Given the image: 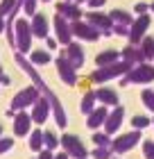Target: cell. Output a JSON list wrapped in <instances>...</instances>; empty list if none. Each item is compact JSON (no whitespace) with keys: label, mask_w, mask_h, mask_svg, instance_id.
I'll return each instance as SVG.
<instances>
[{"label":"cell","mask_w":154,"mask_h":159,"mask_svg":"<svg viewBox=\"0 0 154 159\" xmlns=\"http://www.w3.org/2000/svg\"><path fill=\"white\" fill-rule=\"evenodd\" d=\"M131 68H134V66H131L129 61H116V64H109V66H102V68L95 70V73L91 75V82H95V84H104V82H109V80H116V77L127 75Z\"/></svg>","instance_id":"cell-1"},{"label":"cell","mask_w":154,"mask_h":159,"mask_svg":"<svg viewBox=\"0 0 154 159\" xmlns=\"http://www.w3.org/2000/svg\"><path fill=\"white\" fill-rule=\"evenodd\" d=\"M14 48L20 55L32 50V27L25 18H16L14 20Z\"/></svg>","instance_id":"cell-2"},{"label":"cell","mask_w":154,"mask_h":159,"mask_svg":"<svg viewBox=\"0 0 154 159\" xmlns=\"http://www.w3.org/2000/svg\"><path fill=\"white\" fill-rule=\"evenodd\" d=\"M150 82H154V66L152 64H145V61L138 64V66H134L120 80L122 86H127V84H150Z\"/></svg>","instance_id":"cell-3"},{"label":"cell","mask_w":154,"mask_h":159,"mask_svg":"<svg viewBox=\"0 0 154 159\" xmlns=\"http://www.w3.org/2000/svg\"><path fill=\"white\" fill-rule=\"evenodd\" d=\"M39 98H41V91L36 89L34 84H32V86H27V89L18 91L16 96L11 98V111H25L27 107H32Z\"/></svg>","instance_id":"cell-4"},{"label":"cell","mask_w":154,"mask_h":159,"mask_svg":"<svg viewBox=\"0 0 154 159\" xmlns=\"http://www.w3.org/2000/svg\"><path fill=\"white\" fill-rule=\"evenodd\" d=\"M59 146H64L68 157H75V159H86V155H89V150H86V146L82 143V139L75 136V134H64L59 139Z\"/></svg>","instance_id":"cell-5"},{"label":"cell","mask_w":154,"mask_h":159,"mask_svg":"<svg viewBox=\"0 0 154 159\" xmlns=\"http://www.w3.org/2000/svg\"><path fill=\"white\" fill-rule=\"evenodd\" d=\"M150 25H152V18H150V14H141L134 23L129 25V43L131 46H138L141 43V39L147 34V30H150Z\"/></svg>","instance_id":"cell-6"},{"label":"cell","mask_w":154,"mask_h":159,"mask_svg":"<svg viewBox=\"0 0 154 159\" xmlns=\"http://www.w3.org/2000/svg\"><path fill=\"white\" fill-rule=\"evenodd\" d=\"M70 32H73V37H77L82 41H98L102 37V32L95 30V27L91 23H86V20H73L70 23Z\"/></svg>","instance_id":"cell-7"},{"label":"cell","mask_w":154,"mask_h":159,"mask_svg":"<svg viewBox=\"0 0 154 159\" xmlns=\"http://www.w3.org/2000/svg\"><path fill=\"white\" fill-rule=\"evenodd\" d=\"M55 66H57V73H59L64 84H68V86H75L77 84V70H75V66H73L64 55H59L55 59Z\"/></svg>","instance_id":"cell-8"},{"label":"cell","mask_w":154,"mask_h":159,"mask_svg":"<svg viewBox=\"0 0 154 159\" xmlns=\"http://www.w3.org/2000/svg\"><path fill=\"white\" fill-rule=\"evenodd\" d=\"M86 23H91L95 30H100L104 37H109V34H111V27H113V20L109 18V14H104V11H95V9L86 11Z\"/></svg>","instance_id":"cell-9"},{"label":"cell","mask_w":154,"mask_h":159,"mask_svg":"<svg viewBox=\"0 0 154 159\" xmlns=\"http://www.w3.org/2000/svg\"><path fill=\"white\" fill-rule=\"evenodd\" d=\"M138 141H141V132L134 129V132H129V134H120L118 139H113V141H111V150H113V152H118V155L129 152V150L134 148Z\"/></svg>","instance_id":"cell-10"},{"label":"cell","mask_w":154,"mask_h":159,"mask_svg":"<svg viewBox=\"0 0 154 159\" xmlns=\"http://www.w3.org/2000/svg\"><path fill=\"white\" fill-rule=\"evenodd\" d=\"M16 61H18V66H20V68H23V70H25L27 75L32 77V82H34V86H36V89H39L41 93H43V91H48V86H46V82H43V77L39 75V70L34 68V64H32L30 59H27L25 55H20V52H16Z\"/></svg>","instance_id":"cell-11"},{"label":"cell","mask_w":154,"mask_h":159,"mask_svg":"<svg viewBox=\"0 0 154 159\" xmlns=\"http://www.w3.org/2000/svg\"><path fill=\"white\" fill-rule=\"evenodd\" d=\"M43 96L48 98V105H50V111H52V116H55V120H57V125H59L61 129L68 125V118H66V111H64V107H61V102L57 100V96L52 91H43Z\"/></svg>","instance_id":"cell-12"},{"label":"cell","mask_w":154,"mask_h":159,"mask_svg":"<svg viewBox=\"0 0 154 159\" xmlns=\"http://www.w3.org/2000/svg\"><path fill=\"white\" fill-rule=\"evenodd\" d=\"M52 27H55V34H57V41L64 43V46H68L73 41V32H70V20H66L61 14H57L55 20H52Z\"/></svg>","instance_id":"cell-13"},{"label":"cell","mask_w":154,"mask_h":159,"mask_svg":"<svg viewBox=\"0 0 154 159\" xmlns=\"http://www.w3.org/2000/svg\"><path fill=\"white\" fill-rule=\"evenodd\" d=\"M61 55L73 64V66H75V70H77V68H82V66H84V61H86V57H84V48L79 46V43H73V41L68 43V46H66V50H64Z\"/></svg>","instance_id":"cell-14"},{"label":"cell","mask_w":154,"mask_h":159,"mask_svg":"<svg viewBox=\"0 0 154 159\" xmlns=\"http://www.w3.org/2000/svg\"><path fill=\"white\" fill-rule=\"evenodd\" d=\"M30 27H32V37H36V39H46L48 32H50L48 16H46V14H41V11H36L34 18H32V23H30Z\"/></svg>","instance_id":"cell-15"},{"label":"cell","mask_w":154,"mask_h":159,"mask_svg":"<svg viewBox=\"0 0 154 159\" xmlns=\"http://www.w3.org/2000/svg\"><path fill=\"white\" fill-rule=\"evenodd\" d=\"M57 14H61V16L66 20H70V23H73V20H82V16H84V11L79 9L75 2H68V0L57 2Z\"/></svg>","instance_id":"cell-16"},{"label":"cell","mask_w":154,"mask_h":159,"mask_svg":"<svg viewBox=\"0 0 154 159\" xmlns=\"http://www.w3.org/2000/svg\"><path fill=\"white\" fill-rule=\"evenodd\" d=\"M122 116H125V109L118 105V107H113V111H109V116L104 120V134H113V132H118V127L122 125Z\"/></svg>","instance_id":"cell-17"},{"label":"cell","mask_w":154,"mask_h":159,"mask_svg":"<svg viewBox=\"0 0 154 159\" xmlns=\"http://www.w3.org/2000/svg\"><path fill=\"white\" fill-rule=\"evenodd\" d=\"M32 120L34 123H46V118L50 116V105H48V98L46 96H41L36 102L32 105Z\"/></svg>","instance_id":"cell-18"},{"label":"cell","mask_w":154,"mask_h":159,"mask_svg":"<svg viewBox=\"0 0 154 159\" xmlns=\"http://www.w3.org/2000/svg\"><path fill=\"white\" fill-rule=\"evenodd\" d=\"M32 127V116L27 111H18L14 114V134L16 136H25Z\"/></svg>","instance_id":"cell-19"},{"label":"cell","mask_w":154,"mask_h":159,"mask_svg":"<svg viewBox=\"0 0 154 159\" xmlns=\"http://www.w3.org/2000/svg\"><path fill=\"white\" fill-rule=\"evenodd\" d=\"M95 98L104 107H118V93L113 89H109V86H100V89L95 91Z\"/></svg>","instance_id":"cell-20"},{"label":"cell","mask_w":154,"mask_h":159,"mask_svg":"<svg viewBox=\"0 0 154 159\" xmlns=\"http://www.w3.org/2000/svg\"><path fill=\"white\" fill-rule=\"evenodd\" d=\"M120 57H122V61H129L131 66H138V64H143V61H145V57H143V52H141V48H138V46H131V43L120 52Z\"/></svg>","instance_id":"cell-21"},{"label":"cell","mask_w":154,"mask_h":159,"mask_svg":"<svg viewBox=\"0 0 154 159\" xmlns=\"http://www.w3.org/2000/svg\"><path fill=\"white\" fill-rule=\"evenodd\" d=\"M107 116H109V109L102 105V107H98V109H93V111L89 114V118H86V125H89L91 129H98L100 125H104Z\"/></svg>","instance_id":"cell-22"},{"label":"cell","mask_w":154,"mask_h":159,"mask_svg":"<svg viewBox=\"0 0 154 159\" xmlns=\"http://www.w3.org/2000/svg\"><path fill=\"white\" fill-rule=\"evenodd\" d=\"M118 59H120L118 50H104V52H100L95 57V64H98V68H102V66H109V64H116Z\"/></svg>","instance_id":"cell-23"},{"label":"cell","mask_w":154,"mask_h":159,"mask_svg":"<svg viewBox=\"0 0 154 159\" xmlns=\"http://www.w3.org/2000/svg\"><path fill=\"white\" fill-rule=\"evenodd\" d=\"M20 2H23V0H2V2H0V14L7 16L9 20H14V16H16Z\"/></svg>","instance_id":"cell-24"},{"label":"cell","mask_w":154,"mask_h":159,"mask_svg":"<svg viewBox=\"0 0 154 159\" xmlns=\"http://www.w3.org/2000/svg\"><path fill=\"white\" fill-rule=\"evenodd\" d=\"M109 18L113 20V25H131V23H134L131 14L125 11V9H111V11H109Z\"/></svg>","instance_id":"cell-25"},{"label":"cell","mask_w":154,"mask_h":159,"mask_svg":"<svg viewBox=\"0 0 154 159\" xmlns=\"http://www.w3.org/2000/svg\"><path fill=\"white\" fill-rule=\"evenodd\" d=\"M138 48H141L145 61H152V59H154V39H152V37H143L141 43H138Z\"/></svg>","instance_id":"cell-26"},{"label":"cell","mask_w":154,"mask_h":159,"mask_svg":"<svg viewBox=\"0 0 154 159\" xmlns=\"http://www.w3.org/2000/svg\"><path fill=\"white\" fill-rule=\"evenodd\" d=\"M95 100H98V98H95V91H86L82 96V105H79V109H82L86 116L95 109Z\"/></svg>","instance_id":"cell-27"},{"label":"cell","mask_w":154,"mask_h":159,"mask_svg":"<svg viewBox=\"0 0 154 159\" xmlns=\"http://www.w3.org/2000/svg\"><path fill=\"white\" fill-rule=\"evenodd\" d=\"M30 61L34 64V66H46V64H50V52L48 50H32L30 52Z\"/></svg>","instance_id":"cell-28"},{"label":"cell","mask_w":154,"mask_h":159,"mask_svg":"<svg viewBox=\"0 0 154 159\" xmlns=\"http://www.w3.org/2000/svg\"><path fill=\"white\" fill-rule=\"evenodd\" d=\"M30 148L34 150V152H41V150H43V132H41V129H34V132H32Z\"/></svg>","instance_id":"cell-29"},{"label":"cell","mask_w":154,"mask_h":159,"mask_svg":"<svg viewBox=\"0 0 154 159\" xmlns=\"http://www.w3.org/2000/svg\"><path fill=\"white\" fill-rule=\"evenodd\" d=\"M43 146H46L50 152H52V150L59 146V139H57V136L52 134V132H43Z\"/></svg>","instance_id":"cell-30"},{"label":"cell","mask_w":154,"mask_h":159,"mask_svg":"<svg viewBox=\"0 0 154 159\" xmlns=\"http://www.w3.org/2000/svg\"><path fill=\"white\" fill-rule=\"evenodd\" d=\"M93 143L98 148H109V146H111V139H109V134L98 132V134H93Z\"/></svg>","instance_id":"cell-31"},{"label":"cell","mask_w":154,"mask_h":159,"mask_svg":"<svg viewBox=\"0 0 154 159\" xmlns=\"http://www.w3.org/2000/svg\"><path fill=\"white\" fill-rule=\"evenodd\" d=\"M141 100H143V105L147 107L150 111H154V91H150V89H145V91L141 93Z\"/></svg>","instance_id":"cell-32"},{"label":"cell","mask_w":154,"mask_h":159,"mask_svg":"<svg viewBox=\"0 0 154 159\" xmlns=\"http://www.w3.org/2000/svg\"><path fill=\"white\" fill-rule=\"evenodd\" d=\"M131 125H134V129H145L150 125V118L147 116H134L131 118Z\"/></svg>","instance_id":"cell-33"},{"label":"cell","mask_w":154,"mask_h":159,"mask_svg":"<svg viewBox=\"0 0 154 159\" xmlns=\"http://www.w3.org/2000/svg\"><path fill=\"white\" fill-rule=\"evenodd\" d=\"M143 155L145 159H154V141H143Z\"/></svg>","instance_id":"cell-34"},{"label":"cell","mask_w":154,"mask_h":159,"mask_svg":"<svg viewBox=\"0 0 154 159\" xmlns=\"http://www.w3.org/2000/svg\"><path fill=\"white\" fill-rule=\"evenodd\" d=\"M93 157L95 159H111V150H109V148H95Z\"/></svg>","instance_id":"cell-35"},{"label":"cell","mask_w":154,"mask_h":159,"mask_svg":"<svg viewBox=\"0 0 154 159\" xmlns=\"http://www.w3.org/2000/svg\"><path fill=\"white\" fill-rule=\"evenodd\" d=\"M36 2H39V0H23L20 5H23L25 14H30V16H32V14H36Z\"/></svg>","instance_id":"cell-36"},{"label":"cell","mask_w":154,"mask_h":159,"mask_svg":"<svg viewBox=\"0 0 154 159\" xmlns=\"http://www.w3.org/2000/svg\"><path fill=\"white\" fill-rule=\"evenodd\" d=\"M111 32L118 34V37H127V34H129V25H113Z\"/></svg>","instance_id":"cell-37"},{"label":"cell","mask_w":154,"mask_h":159,"mask_svg":"<svg viewBox=\"0 0 154 159\" xmlns=\"http://www.w3.org/2000/svg\"><path fill=\"white\" fill-rule=\"evenodd\" d=\"M11 146H14V139H0V155H5Z\"/></svg>","instance_id":"cell-38"},{"label":"cell","mask_w":154,"mask_h":159,"mask_svg":"<svg viewBox=\"0 0 154 159\" xmlns=\"http://www.w3.org/2000/svg\"><path fill=\"white\" fill-rule=\"evenodd\" d=\"M147 9H150V5H145V2H136L134 5V11L141 16V14H147Z\"/></svg>","instance_id":"cell-39"},{"label":"cell","mask_w":154,"mask_h":159,"mask_svg":"<svg viewBox=\"0 0 154 159\" xmlns=\"http://www.w3.org/2000/svg\"><path fill=\"white\" fill-rule=\"evenodd\" d=\"M104 2H107V0H89V2H86V5H89L91 9H95V11H98L100 7H104Z\"/></svg>","instance_id":"cell-40"},{"label":"cell","mask_w":154,"mask_h":159,"mask_svg":"<svg viewBox=\"0 0 154 159\" xmlns=\"http://www.w3.org/2000/svg\"><path fill=\"white\" fill-rule=\"evenodd\" d=\"M46 46H48L50 50H57V46H59V41H57V39H50V37H46Z\"/></svg>","instance_id":"cell-41"},{"label":"cell","mask_w":154,"mask_h":159,"mask_svg":"<svg viewBox=\"0 0 154 159\" xmlns=\"http://www.w3.org/2000/svg\"><path fill=\"white\" fill-rule=\"evenodd\" d=\"M39 159H55V157L50 155V150H41V152H39Z\"/></svg>","instance_id":"cell-42"},{"label":"cell","mask_w":154,"mask_h":159,"mask_svg":"<svg viewBox=\"0 0 154 159\" xmlns=\"http://www.w3.org/2000/svg\"><path fill=\"white\" fill-rule=\"evenodd\" d=\"M5 27H7V20H5V16H2V14H0V34L5 32Z\"/></svg>","instance_id":"cell-43"},{"label":"cell","mask_w":154,"mask_h":159,"mask_svg":"<svg viewBox=\"0 0 154 159\" xmlns=\"http://www.w3.org/2000/svg\"><path fill=\"white\" fill-rule=\"evenodd\" d=\"M55 159H70V157H68V152H61V155H57Z\"/></svg>","instance_id":"cell-44"},{"label":"cell","mask_w":154,"mask_h":159,"mask_svg":"<svg viewBox=\"0 0 154 159\" xmlns=\"http://www.w3.org/2000/svg\"><path fill=\"white\" fill-rule=\"evenodd\" d=\"M150 9H152V11H154V2H152V5H150Z\"/></svg>","instance_id":"cell-45"},{"label":"cell","mask_w":154,"mask_h":159,"mask_svg":"<svg viewBox=\"0 0 154 159\" xmlns=\"http://www.w3.org/2000/svg\"><path fill=\"white\" fill-rule=\"evenodd\" d=\"M77 2H89V0H77Z\"/></svg>","instance_id":"cell-46"},{"label":"cell","mask_w":154,"mask_h":159,"mask_svg":"<svg viewBox=\"0 0 154 159\" xmlns=\"http://www.w3.org/2000/svg\"><path fill=\"white\" fill-rule=\"evenodd\" d=\"M0 134H2V125H0Z\"/></svg>","instance_id":"cell-47"},{"label":"cell","mask_w":154,"mask_h":159,"mask_svg":"<svg viewBox=\"0 0 154 159\" xmlns=\"http://www.w3.org/2000/svg\"><path fill=\"white\" fill-rule=\"evenodd\" d=\"M0 75H2V66H0Z\"/></svg>","instance_id":"cell-48"},{"label":"cell","mask_w":154,"mask_h":159,"mask_svg":"<svg viewBox=\"0 0 154 159\" xmlns=\"http://www.w3.org/2000/svg\"><path fill=\"white\" fill-rule=\"evenodd\" d=\"M43 2H50V0H43Z\"/></svg>","instance_id":"cell-49"},{"label":"cell","mask_w":154,"mask_h":159,"mask_svg":"<svg viewBox=\"0 0 154 159\" xmlns=\"http://www.w3.org/2000/svg\"><path fill=\"white\" fill-rule=\"evenodd\" d=\"M68 2H70V0H68Z\"/></svg>","instance_id":"cell-50"},{"label":"cell","mask_w":154,"mask_h":159,"mask_svg":"<svg viewBox=\"0 0 154 159\" xmlns=\"http://www.w3.org/2000/svg\"><path fill=\"white\" fill-rule=\"evenodd\" d=\"M152 123H154V120H152Z\"/></svg>","instance_id":"cell-51"}]
</instances>
